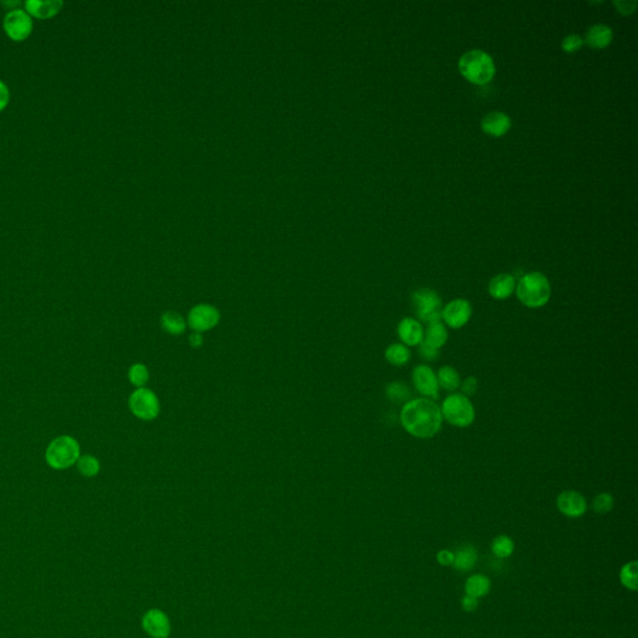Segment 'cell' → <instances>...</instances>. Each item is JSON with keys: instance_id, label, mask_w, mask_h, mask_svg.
<instances>
[{"instance_id": "cell-1", "label": "cell", "mask_w": 638, "mask_h": 638, "mask_svg": "<svg viewBox=\"0 0 638 638\" xmlns=\"http://www.w3.org/2000/svg\"><path fill=\"white\" fill-rule=\"evenodd\" d=\"M441 407L434 401L418 398L405 403L401 412L403 428L419 439H429L438 434L443 425Z\"/></svg>"}, {"instance_id": "cell-2", "label": "cell", "mask_w": 638, "mask_h": 638, "mask_svg": "<svg viewBox=\"0 0 638 638\" xmlns=\"http://www.w3.org/2000/svg\"><path fill=\"white\" fill-rule=\"evenodd\" d=\"M81 457L79 441L70 435H60L48 444L46 449V463L53 470H68L78 463Z\"/></svg>"}, {"instance_id": "cell-3", "label": "cell", "mask_w": 638, "mask_h": 638, "mask_svg": "<svg viewBox=\"0 0 638 638\" xmlns=\"http://www.w3.org/2000/svg\"><path fill=\"white\" fill-rule=\"evenodd\" d=\"M516 296L527 308H541L551 297V286L548 277L540 272L527 273L516 286Z\"/></svg>"}, {"instance_id": "cell-4", "label": "cell", "mask_w": 638, "mask_h": 638, "mask_svg": "<svg viewBox=\"0 0 638 638\" xmlns=\"http://www.w3.org/2000/svg\"><path fill=\"white\" fill-rule=\"evenodd\" d=\"M459 70L464 78L473 84L484 85L495 75V64L492 57L483 50L465 53L459 60Z\"/></svg>"}, {"instance_id": "cell-5", "label": "cell", "mask_w": 638, "mask_h": 638, "mask_svg": "<svg viewBox=\"0 0 638 638\" xmlns=\"http://www.w3.org/2000/svg\"><path fill=\"white\" fill-rule=\"evenodd\" d=\"M443 419L457 428H468L475 420V408L468 396L454 393L441 408Z\"/></svg>"}, {"instance_id": "cell-6", "label": "cell", "mask_w": 638, "mask_h": 638, "mask_svg": "<svg viewBox=\"0 0 638 638\" xmlns=\"http://www.w3.org/2000/svg\"><path fill=\"white\" fill-rule=\"evenodd\" d=\"M412 307L415 314L422 322H439L443 313V300L433 289H420L412 296Z\"/></svg>"}, {"instance_id": "cell-7", "label": "cell", "mask_w": 638, "mask_h": 638, "mask_svg": "<svg viewBox=\"0 0 638 638\" xmlns=\"http://www.w3.org/2000/svg\"><path fill=\"white\" fill-rule=\"evenodd\" d=\"M129 409L136 418L144 422H151L153 419L158 418L161 405L155 391L144 387L136 388L131 393L129 398Z\"/></svg>"}, {"instance_id": "cell-8", "label": "cell", "mask_w": 638, "mask_h": 638, "mask_svg": "<svg viewBox=\"0 0 638 638\" xmlns=\"http://www.w3.org/2000/svg\"><path fill=\"white\" fill-rule=\"evenodd\" d=\"M33 18L25 9L14 8L8 12L3 20V28L6 35L14 41H23L33 32Z\"/></svg>"}, {"instance_id": "cell-9", "label": "cell", "mask_w": 638, "mask_h": 638, "mask_svg": "<svg viewBox=\"0 0 638 638\" xmlns=\"http://www.w3.org/2000/svg\"><path fill=\"white\" fill-rule=\"evenodd\" d=\"M221 313L214 305L200 303L191 308L187 314V326L193 332L204 333L209 332L220 323Z\"/></svg>"}, {"instance_id": "cell-10", "label": "cell", "mask_w": 638, "mask_h": 638, "mask_svg": "<svg viewBox=\"0 0 638 638\" xmlns=\"http://www.w3.org/2000/svg\"><path fill=\"white\" fill-rule=\"evenodd\" d=\"M412 384L419 393L430 401H436L439 398V384L434 370L429 366H418L412 370Z\"/></svg>"}, {"instance_id": "cell-11", "label": "cell", "mask_w": 638, "mask_h": 638, "mask_svg": "<svg viewBox=\"0 0 638 638\" xmlns=\"http://www.w3.org/2000/svg\"><path fill=\"white\" fill-rule=\"evenodd\" d=\"M473 316V308L469 300L458 298L448 303L443 308L441 318L448 327L460 329L465 327Z\"/></svg>"}, {"instance_id": "cell-12", "label": "cell", "mask_w": 638, "mask_h": 638, "mask_svg": "<svg viewBox=\"0 0 638 638\" xmlns=\"http://www.w3.org/2000/svg\"><path fill=\"white\" fill-rule=\"evenodd\" d=\"M142 628L153 638H169L171 622L169 616L160 609H150L142 616Z\"/></svg>"}, {"instance_id": "cell-13", "label": "cell", "mask_w": 638, "mask_h": 638, "mask_svg": "<svg viewBox=\"0 0 638 638\" xmlns=\"http://www.w3.org/2000/svg\"><path fill=\"white\" fill-rule=\"evenodd\" d=\"M556 505H557L560 513L570 519L581 518L588 510L586 499L582 494L575 492V490H566V492H561L556 500Z\"/></svg>"}, {"instance_id": "cell-14", "label": "cell", "mask_w": 638, "mask_h": 638, "mask_svg": "<svg viewBox=\"0 0 638 638\" xmlns=\"http://www.w3.org/2000/svg\"><path fill=\"white\" fill-rule=\"evenodd\" d=\"M398 335L403 345L407 347H417L422 345L424 339V328L419 321L414 318H403L398 324Z\"/></svg>"}, {"instance_id": "cell-15", "label": "cell", "mask_w": 638, "mask_h": 638, "mask_svg": "<svg viewBox=\"0 0 638 638\" xmlns=\"http://www.w3.org/2000/svg\"><path fill=\"white\" fill-rule=\"evenodd\" d=\"M511 127V120L506 113H500V111H492L484 116L481 121V129L487 134V135L503 136L510 130Z\"/></svg>"}, {"instance_id": "cell-16", "label": "cell", "mask_w": 638, "mask_h": 638, "mask_svg": "<svg viewBox=\"0 0 638 638\" xmlns=\"http://www.w3.org/2000/svg\"><path fill=\"white\" fill-rule=\"evenodd\" d=\"M64 6L62 0H27L25 1V11L30 14V17L39 18V19H49L57 15Z\"/></svg>"}, {"instance_id": "cell-17", "label": "cell", "mask_w": 638, "mask_h": 638, "mask_svg": "<svg viewBox=\"0 0 638 638\" xmlns=\"http://www.w3.org/2000/svg\"><path fill=\"white\" fill-rule=\"evenodd\" d=\"M515 289H516L515 278L508 273L497 275L489 283V294L494 300H506L514 293Z\"/></svg>"}, {"instance_id": "cell-18", "label": "cell", "mask_w": 638, "mask_h": 638, "mask_svg": "<svg viewBox=\"0 0 638 638\" xmlns=\"http://www.w3.org/2000/svg\"><path fill=\"white\" fill-rule=\"evenodd\" d=\"M478 562V551L473 545H465L454 553L452 566L455 570L468 572L473 570Z\"/></svg>"}, {"instance_id": "cell-19", "label": "cell", "mask_w": 638, "mask_h": 638, "mask_svg": "<svg viewBox=\"0 0 638 638\" xmlns=\"http://www.w3.org/2000/svg\"><path fill=\"white\" fill-rule=\"evenodd\" d=\"M612 39H613L612 29L602 25V24L593 25L588 29V34H586V43L593 49H604L606 46H610Z\"/></svg>"}, {"instance_id": "cell-20", "label": "cell", "mask_w": 638, "mask_h": 638, "mask_svg": "<svg viewBox=\"0 0 638 638\" xmlns=\"http://www.w3.org/2000/svg\"><path fill=\"white\" fill-rule=\"evenodd\" d=\"M448 338H449L448 329H446L445 324L441 323V321L439 322L429 323L427 326V329L424 331V343L431 345L436 349L443 348L446 345Z\"/></svg>"}, {"instance_id": "cell-21", "label": "cell", "mask_w": 638, "mask_h": 638, "mask_svg": "<svg viewBox=\"0 0 638 638\" xmlns=\"http://www.w3.org/2000/svg\"><path fill=\"white\" fill-rule=\"evenodd\" d=\"M161 327L171 335H181L186 331L187 322L177 312H165L160 319Z\"/></svg>"}, {"instance_id": "cell-22", "label": "cell", "mask_w": 638, "mask_h": 638, "mask_svg": "<svg viewBox=\"0 0 638 638\" xmlns=\"http://www.w3.org/2000/svg\"><path fill=\"white\" fill-rule=\"evenodd\" d=\"M436 379H438L439 388L446 390V391H455L460 388V384H462V379H460L458 370L450 366L441 367L439 372L436 373Z\"/></svg>"}, {"instance_id": "cell-23", "label": "cell", "mask_w": 638, "mask_h": 638, "mask_svg": "<svg viewBox=\"0 0 638 638\" xmlns=\"http://www.w3.org/2000/svg\"><path fill=\"white\" fill-rule=\"evenodd\" d=\"M490 586H492L490 580L485 575L476 574V575L470 576L465 582V592L475 599H480L489 593Z\"/></svg>"}, {"instance_id": "cell-24", "label": "cell", "mask_w": 638, "mask_h": 638, "mask_svg": "<svg viewBox=\"0 0 638 638\" xmlns=\"http://www.w3.org/2000/svg\"><path fill=\"white\" fill-rule=\"evenodd\" d=\"M76 469L79 471L81 476L91 479L100 474L102 471V463L100 460L91 455V454H81L78 463H76Z\"/></svg>"}, {"instance_id": "cell-25", "label": "cell", "mask_w": 638, "mask_h": 638, "mask_svg": "<svg viewBox=\"0 0 638 638\" xmlns=\"http://www.w3.org/2000/svg\"><path fill=\"white\" fill-rule=\"evenodd\" d=\"M384 356L391 366L401 367L410 359V350L403 343H393L385 349Z\"/></svg>"}, {"instance_id": "cell-26", "label": "cell", "mask_w": 638, "mask_h": 638, "mask_svg": "<svg viewBox=\"0 0 638 638\" xmlns=\"http://www.w3.org/2000/svg\"><path fill=\"white\" fill-rule=\"evenodd\" d=\"M620 581L622 585L631 591H637L638 588V564L637 561H631L622 566L620 571Z\"/></svg>"}, {"instance_id": "cell-27", "label": "cell", "mask_w": 638, "mask_h": 638, "mask_svg": "<svg viewBox=\"0 0 638 638\" xmlns=\"http://www.w3.org/2000/svg\"><path fill=\"white\" fill-rule=\"evenodd\" d=\"M514 550L515 543L511 537L506 536V535H499L492 540V554L495 555L497 559H508L513 555Z\"/></svg>"}, {"instance_id": "cell-28", "label": "cell", "mask_w": 638, "mask_h": 638, "mask_svg": "<svg viewBox=\"0 0 638 638\" xmlns=\"http://www.w3.org/2000/svg\"><path fill=\"white\" fill-rule=\"evenodd\" d=\"M127 379H129V382H130L131 384L134 385L135 388H144V387H146L147 383H148L150 372H148V369H147L145 364H142V363H135V364H132V366L129 368Z\"/></svg>"}, {"instance_id": "cell-29", "label": "cell", "mask_w": 638, "mask_h": 638, "mask_svg": "<svg viewBox=\"0 0 638 638\" xmlns=\"http://www.w3.org/2000/svg\"><path fill=\"white\" fill-rule=\"evenodd\" d=\"M387 398L393 403H408L412 398V391L408 388L407 385L401 382H393L390 383L387 389Z\"/></svg>"}, {"instance_id": "cell-30", "label": "cell", "mask_w": 638, "mask_h": 638, "mask_svg": "<svg viewBox=\"0 0 638 638\" xmlns=\"http://www.w3.org/2000/svg\"><path fill=\"white\" fill-rule=\"evenodd\" d=\"M615 500L609 492H601L593 499L592 508L596 514H607L613 508Z\"/></svg>"}, {"instance_id": "cell-31", "label": "cell", "mask_w": 638, "mask_h": 638, "mask_svg": "<svg viewBox=\"0 0 638 638\" xmlns=\"http://www.w3.org/2000/svg\"><path fill=\"white\" fill-rule=\"evenodd\" d=\"M582 46H583V39L578 35H569L562 41V49L566 53H575L578 49H581Z\"/></svg>"}, {"instance_id": "cell-32", "label": "cell", "mask_w": 638, "mask_h": 638, "mask_svg": "<svg viewBox=\"0 0 638 638\" xmlns=\"http://www.w3.org/2000/svg\"><path fill=\"white\" fill-rule=\"evenodd\" d=\"M419 354L424 361H434L439 358V349L422 342V345H419Z\"/></svg>"}, {"instance_id": "cell-33", "label": "cell", "mask_w": 638, "mask_h": 638, "mask_svg": "<svg viewBox=\"0 0 638 638\" xmlns=\"http://www.w3.org/2000/svg\"><path fill=\"white\" fill-rule=\"evenodd\" d=\"M460 388H462L464 396L469 398V396H473L476 393V390L479 388V382L475 377H469V378L465 379L463 383L460 384Z\"/></svg>"}, {"instance_id": "cell-34", "label": "cell", "mask_w": 638, "mask_h": 638, "mask_svg": "<svg viewBox=\"0 0 638 638\" xmlns=\"http://www.w3.org/2000/svg\"><path fill=\"white\" fill-rule=\"evenodd\" d=\"M9 102H11V90H9L8 85L3 80H0V111H3L8 106Z\"/></svg>"}, {"instance_id": "cell-35", "label": "cell", "mask_w": 638, "mask_h": 638, "mask_svg": "<svg viewBox=\"0 0 638 638\" xmlns=\"http://www.w3.org/2000/svg\"><path fill=\"white\" fill-rule=\"evenodd\" d=\"M613 4H615L618 12L625 14V15H628V14H632L634 12L637 1H613Z\"/></svg>"}, {"instance_id": "cell-36", "label": "cell", "mask_w": 638, "mask_h": 638, "mask_svg": "<svg viewBox=\"0 0 638 638\" xmlns=\"http://www.w3.org/2000/svg\"><path fill=\"white\" fill-rule=\"evenodd\" d=\"M436 560L438 562L443 566H450L452 565L454 562V553L449 551V550H441L436 555Z\"/></svg>"}, {"instance_id": "cell-37", "label": "cell", "mask_w": 638, "mask_h": 638, "mask_svg": "<svg viewBox=\"0 0 638 638\" xmlns=\"http://www.w3.org/2000/svg\"><path fill=\"white\" fill-rule=\"evenodd\" d=\"M478 604H479L478 599H475L473 596H469V595L465 593V596L462 599V606H463L464 611L474 612L478 609Z\"/></svg>"}, {"instance_id": "cell-38", "label": "cell", "mask_w": 638, "mask_h": 638, "mask_svg": "<svg viewBox=\"0 0 638 638\" xmlns=\"http://www.w3.org/2000/svg\"><path fill=\"white\" fill-rule=\"evenodd\" d=\"M188 345H191L195 349L201 348L202 345H204V335H202V333L193 332V333L190 334V337H188Z\"/></svg>"}]
</instances>
